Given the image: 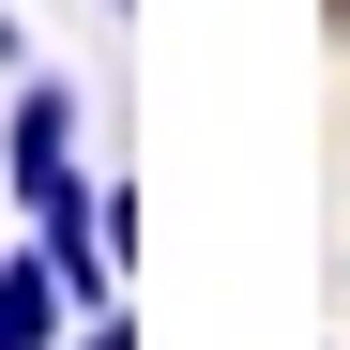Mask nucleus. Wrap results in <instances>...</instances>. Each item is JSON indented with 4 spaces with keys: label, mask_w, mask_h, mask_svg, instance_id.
<instances>
[{
    "label": "nucleus",
    "mask_w": 350,
    "mask_h": 350,
    "mask_svg": "<svg viewBox=\"0 0 350 350\" xmlns=\"http://www.w3.org/2000/svg\"><path fill=\"white\" fill-rule=\"evenodd\" d=\"M16 198L46 213V198H77V92H16Z\"/></svg>",
    "instance_id": "obj_1"
},
{
    "label": "nucleus",
    "mask_w": 350,
    "mask_h": 350,
    "mask_svg": "<svg viewBox=\"0 0 350 350\" xmlns=\"http://www.w3.org/2000/svg\"><path fill=\"white\" fill-rule=\"evenodd\" d=\"M62 305H77L62 259H0V350H46V335H62Z\"/></svg>",
    "instance_id": "obj_2"
},
{
    "label": "nucleus",
    "mask_w": 350,
    "mask_h": 350,
    "mask_svg": "<svg viewBox=\"0 0 350 350\" xmlns=\"http://www.w3.org/2000/svg\"><path fill=\"white\" fill-rule=\"evenodd\" d=\"M335 31H350V0H335Z\"/></svg>",
    "instance_id": "obj_3"
}]
</instances>
